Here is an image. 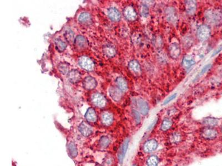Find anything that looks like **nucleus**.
<instances>
[{
    "label": "nucleus",
    "instance_id": "1",
    "mask_svg": "<svg viewBox=\"0 0 222 166\" xmlns=\"http://www.w3.org/2000/svg\"><path fill=\"white\" fill-rule=\"evenodd\" d=\"M197 36L199 39L201 41L207 40L211 36V29L206 24H202L198 28Z\"/></svg>",
    "mask_w": 222,
    "mask_h": 166
},
{
    "label": "nucleus",
    "instance_id": "2",
    "mask_svg": "<svg viewBox=\"0 0 222 166\" xmlns=\"http://www.w3.org/2000/svg\"><path fill=\"white\" fill-rule=\"evenodd\" d=\"M78 63L80 67L88 71H92L95 68L93 62L87 57H82L78 60Z\"/></svg>",
    "mask_w": 222,
    "mask_h": 166
},
{
    "label": "nucleus",
    "instance_id": "3",
    "mask_svg": "<svg viewBox=\"0 0 222 166\" xmlns=\"http://www.w3.org/2000/svg\"><path fill=\"white\" fill-rule=\"evenodd\" d=\"M92 100L96 106L99 107H104L106 104V100L104 97L98 93H96L92 95Z\"/></svg>",
    "mask_w": 222,
    "mask_h": 166
},
{
    "label": "nucleus",
    "instance_id": "4",
    "mask_svg": "<svg viewBox=\"0 0 222 166\" xmlns=\"http://www.w3.org/2000/svg\"><path fill=\"white\" fill-rule=\"evenodd\" d=\"M169 53L172 58L176 59L179 58L180 54V48L177 43H172L169 47Z\"/></svg>",
    "mask_w": 222,
    "mask_h": 166
},
{
    "label": "nucleus",
    "instance_id": "5",
    "mask_svg": "<svg viewBox=\"0 0 222 166\" xmlns=\"http://www.w3.org/2000/svg\"><path fill=\"white\" fill-rule=\"evenodd\" d=\"M202 136L205 139L213 140L217 137L218 132L216 130L211 127H207L203 130Z\"/></svg>",
    "mask_w": 222,
    "mask_h": 166
},
{
    "label": "nucleus",
    "instance_id": "6",
    "mask_svg": "<svg viewBox=\"0 0 222 166\" xmlns=\"http://www.w3.org/2000/svg\"><path fill=\"white\" fill-rule=\"evenodd\" d=\"M123 14L126 18L129 21H134L137 18V13L132 6L126 7L123 11Z\"/></svg>",
    "mask_w": 222,
    "mask_h": 166
},
{
    "label": "nucleus",
    "instance_id": "7",
    "mask_svg": "<svg viewBox=\"0 0 222 166\" xmlns=\"http://www.w3.org/2000/svg\"><path fill=\"white\" fill-rule=\"evenodd\" d=\"M137 105L140 112L143 115H146L149 111V106L148 103L144 100L138 99L137 100Z\"/></svg>",
    "mask_w": 222,
    "mask_h": 166
},
{
    "label": "nucleus",
    "instance_id": "8",
    "mask_svg": "<svg viewBox=\"0 0 222 166\" xmlns=\"http://www.w3.org/2000/svg\"><path fill=\"white\" fill-rule=\"evenodd\" d=\"M158 147V143L155 140H149L144 145V150L146 152H151L155 151Z\"/></svg>",
    "mask_w": 222,
    "mask_h": 166
},
{
    "label": "nucleus",
    "instance_id": "9",
    "mask_svg": "<svg viewBox=\"0 0 222 166\" xmlns=\"http://www.w3.org/2000/svg\"><path fill=\"white\" fill-rule=\"evenodd\" d=\"M83 87L87 90H92L96 88L97 82L95 79L91 77H86L83 80Z\"/></svg>",
    "mask_w": 222,
    "mask_h": 166
},
{
    "label": "nucleus",
    "instance_id": "10",
    "mask_svg": "<svg viewBox=\"0 0 222 166\" xmlns=\"http://www.w3.org/2000/svg\"><path fill=\"white\" fill-rule=\"evenodd\" d=\"M129 139H126L124 143H123L122 147L120 149V151L118 153V160L120 163H122L123 162L124 158L125 157L126 153L127 151L128 147V144H129Z\"/></svg>",
    "mask_w": 222,
    "mask_h": 166
},
{
    "label": "nucleus",
    "instance_id": "11",
    "mask_svg": "<svg viewBox=\"0 0 222 166\" xmlns=\"http://www.w3.org/2000/svg\"><path fill=\"white\" fill-rule=\"evenodd\" d=\"M110 97L113 99L114 101L118 102L122 97V92L120 89L115 87H111L109 90Z\"/></svg>",
    "mask_w": 222,
    "mask_h": 166
},
{
    "label": "nucleus",
    "instance_id": "12",
    "mask_svg": "<svg viewBox=\"0 0 222 166\" xmlns=\"http://www.w3.org/2000/svg\"><path fill=\"white\" fill-rule=\"evenodd\" d=\"M185 10L187 14H193L197 9V3L195 1H185Z\"/></svg>",
    "mask_w": 222,
    "mask_h": 166
},
{
    "label": "nucleus",
    "instance_id": "13",
    "mask_svg": "<svg viewBox=\"0 0 222 166\" xmlns=\"http://www.w3.org/2000/svg\"><path fill=\"white\" fill-rule=\"evenodd\" d=\"M195 63L193 57L190 55H185L183 59L182 65L185 69H188Z\"/></svg>",
    "mask_w": 222,
    "mask_h": 166
},
{
    "label": "nucleus",
    "instance_id": "14",
    "mask_svg": "<svg viewBox=\"0 0 222 166\" xmlns=\"http://www.w3.org/2000/svg\"><path fill=\"white\" fill-rule=\"evenodd\" d=\"M68 78L72 83H77L80 80L81 74L77 70H72L68 74Z\"/></svg>",
    "mask_w": 222,
    "mask_h": 166
},
{
    "label": "nucleus",
    "instance_id": "15",
    "mask_svg": "<svg viewBox=\"0 0 222 166\" xmlns=\"http://www.w3.org/2000/svg\"><path fill=\"white\" fill-rule=\"evenodd\" d=\"M79 130L80 133L85 136H90V135L92 133V127L89 124L85 122H83L80 124L79 127Z\"/></svg>",
    "mask_w": 222,
    "mask_h": 166
},
{
    "label": "nucleus",
    "instance_id": "16",
    "mask_svg": "<svg viewBox=\"0 0 222 166\" xmlns=\"http://www.w3.org/2000/svg\"><path fill=\"white\" fill-rule=\"evenodd\" d=\"M108 15L111 19L114 21H118L121 19V14L117 9L114 7L108 10Z\"/></svg>",
    "mask_w": 222,
    "mask_h": 166
},
{
    "label": "nucleus",
    "instance_id": "17",
    "mask_svg": "<svg viewBox=\"0 0 222 166\" xmlns=\"http://www.w3.org/2000/svg\"><path fill=\"white\" fill-rule=\"evenodd\" d=\"M86 120L91 122H95L97 120V115L95 110L92 108H89L85 114Z\"/></svg>",
    "mask_w": 222,
    "mask_h": 166
},
{
    "label": "nucleus",
    "instance_id": "18",
    "mask_svg": "<svg viewBox=\"0 0 222 166\" xmlns=\"http://www.w3.org/2000/svg\"><path fill=\"white\" fill-rule=\"evenodd\" d=\"M102 122L105 125L109 126L112 124L114 121L113 115L109 112H104L102 115Z\"/></svg>",
    "mask_w": 222,
    "mask_h": 166
},
{
    "label": "nucleus",
    "instance_id": "19",
    "mask_svg": "<svg viewBox=\"0 0 222 166\" xmlns=\"http://www.w3.org/2000/svg\"><path fill=\"white\" fill-rule=\"evenodd\" d=\"M128 67L130 70L136 73H140L141 70V66L137 60H131L128 64Z\"/></svg>",
    "mask_w": 222,
    "mask_h": 166
},
{
    "label": "nucleus",
    "instance_id": "20",
    "mask_svg": "<svg viewBox=\"0 0 222 166\" xmlns=\"http://www.w3.org/2000/svg\"><path fill=\"white\" fill-rule=\"evenodd\" d=\"M75 44L80 48H85L87 46V41L85 37L78 36L75 39Z\"/></svg>",
    "mask_w": 222,
    "mask_h": 166
},
{
    "label": "nucleus",
    "instance_id": "21",
    "mask_svg": "<svg viewBox=\"0 0 222 166\" xmlns=\"http://www.w3.org/2000/svg\"><path fill=\"white\" fill-rule=\"evenodd\" d=\"M166 14L168 20L171 22H175V21H177V16L175 9L173 8H168L167 9Z\"/></svg>",
    "mask_w": 222,
    "mask_h": 166
},
{
    "label": "nucleus",
    "instance_id": "22",
    "mask_svg": "<svg viewBox=\"0 0 222 166\" xmlns=\"http://www.w3.org/2000/svg\"><path fill=\"white\" fill-rule=\"evenodd\" d=\"M116 83L119 89L122 92H126L127 90V84L126 80L122 77H119L116 80Z\"/></svg>",
    "mask_w": 222,
    "mask_h": 166
},
{
    "label": "nucleus",
    "instance_id": "23",
    "mask_svg": "<svg viewBox=\"0 0 222 166\" xmlns=\"http://www.w3.org/2000/svg\"><path fill=\"white\" fill-rule=\"evenodd\" d=\"M219 121L217 119L212 117H208L205 119L203 121L204 124L208 126L209 127H214L218 124Z\"/></svg>",
    "mask_w": 222,
    "mask_h": 166
},
{
    "label": "nucleus",
    "instance_id": "24",
    "mask_svg": "<svg viewBox=\"0 0 222 166\" xmlns=\"http://www.w3.org/2000/svg\"><path fill=\"white\" fill-rule=\"evenodd\" d=\"M104 52L107 56L112 57L116 54V51L114 47L107 45L104 47Z\"/></svg>",
    "mask_w": 222,
    "mask_h": 166
},
{
    "label": "nucleus",
    "instance_id": "25",
    "mask_svg": "<svg viewBox=\"0 0 222 166\" xmlns=\"http://www.w3.org/2000/svg\"><path fill=\"white\" fill-rule=\"evenodd\" d=\"M55 44L57 48V49L60 52H63L64 51L66 48V44L62 41L61 39L57 38L55 39Z\"/></svg>",
    "mask_w": 222,
    "mask_h": 166
},
{
    "label": "nucleus",
    "instance_id": "26",
    "mask_svg": "<svg viewBox=\"0 0 222 166\" xmlns=\"http://www.w3.org/2000/svg\"><path fill=\"white\" fill-rule=\"evenodd\" d=\"M65 37L68 43H72L74 40V33L70 29H67L66 30L64 34Z\"/></svg>",
    "mask_w": 222,
    "mask_h": 166
},
{
    "label": "nucleus",
    "instance_id": "27",
    "mask_svg": "<svg viewBox=\"0 0 222 166\" xmlns=\"http://www.w3.org/2000/svg\"><path fill=\"white\" fill-rule=\"evenodd\" d=\"M158 163L159 159L155 156H152L151 157H149L147 162L148 166H157L158 165Z\"/></svg>",
    "mask_w": 222,
    "mask_h": 166
},
{
    "label": "nucleus",
    "instance_id": "28",
    "mask_svg": "<svg viewBox=\"0 0 222 166\" xmlns=\"http://www.w3.org/2000/svg\"><path fill=\"white\" fill-rule=\"evenodd\" d=\"M91 19L90 14L87 12H83L80 14L78 17V20L80 23H85L88 22Z\"/></svg>",
    "mask_w": 222,
    "mask_h": 166
},
{
    "label": "nucleus",
    "instance_id": "29",
    "mask_svg": "<svg viewBox=\"0 0 222 166\" xmlns=\"http://www.w3.org/2000/svg\"><path fill=\"white\" fill-rule=\"evenodd\" d=\"M172 125V122L171 120L166 119L163 120L162 125H161V129L163 131H167L168 129H170V127Z\"/></svg>",
    "mask_w": 222,
    "mask_h": 166
},
{
    "label": "nucleus",
    "instance_id": "30",
    "mask_svg": "<svg viewBox=\"0 0 222 166\" xmlns=\"http://www.w3.org/2000/svg\"><path fill=\"white\" fill-rule=\"evenodd\" d=\"M110 140L106 136H103L100 139L99 143L101 147H107L108 146L110 143Z\"/></svg>",
    "mask_w": 222,
    "mask_h": 166
},
{
    "label": "nucleus",
    "instance_id": "31",
    "mask_svg": "<svg viewBox=\"0 0 222 166\" xmlns=\"http://www.w3.org/2000/svg\"><path fill=\"white\" fill-rule=\"evenodd\" d=\"M68 148H69L71 156L73 157H76L77 155L78 152H77V149L76 148V146L75 145V144L73 143H70L68 146Z\"/></svg>",
    "mask_w": 222,
    "mask_h": 166
},
{
    "label": "nucleus",
    "instance_id": "32",
    "mask_svg": "<svg viewBox=\"0 0 222 166\" xmlns=\"http://www.w3.org/2000/svg\"><path fill=\"white\" fill-rule=\"evenodd\" d=\"M141 14L144 17H147L149 15V9L146 5L143 4L141 6Z\"/></svg>",
    "mask_w": 222,
    "mask_h": 166
},
{
    "label": "nucleus",
    "instance_id": "33",
    "mask_svg": "<svg viewBox=\"0 0 222 166\" xmlns=\"http://www.w3.org/2000/svg\"><path fill=\"white\" fill-rule=\"evenodd\" d=\"M211 67H212V65L210 64H208L205 65L203 67V68H202V70L200 72V73L197 75V76L196 77V78H195L194 80H197V79L200 78L202 75H203V74H204V73H205L208 71V70L211 68Z\"/></svg>",
    "mask_w": 222,
    "mask_h": 166
},
{
    "label": "nucleus",
    "instance_id": "34",
    "mask_svg": "<svg viewBox=\"0 0 222 166\" xmlns=\"http://www.w3.org/2000/svg\"><path fill=\"white\" fill-rule=\"evenodd\" d=\"M58 68L60 72L62 74H66L67 73H68V68H69L68 65L67 64H64V63L60 64L58 65Z\"/></svg>",
    "mask_w": 222,
    "mask_h": 166
},
{
    "label": "nucleus",
    "instance_id": "35",
    "mask_svg": "<svg viewBox=\"0 0 222 166\" xmlns=\"http://www.w3.org/2000/svg\"><path fill=\"white\" fill-rule=\"evenodd\" d=\"M133 115H134V117L135 118L136 123L137 124H139L140 122H141V117H140V115H139V112L136 110H133Z\"/></svg>",
    "mask_w": 222,
    "mask_h": 166
},
{
    "label": "nucleus",
    "instance_id": "36",
    "mask_svg": "<svg viewBox=\"0 0 222 166\" xmlns=\"http://www.w3.org/2000/svg\"><path fill=\"white\" fill-rule=\"evenodd\" d=\"M177 93H175V94H173V95H171L170 97H169L168 99H167L165 100V102H163V105H167V104H168V103H169L170 102H171L172 100H173V99H175V98L177 97Z\"/></svg>",
    "mask_w": 222,
    "mask_h": 166
},
{
    "label": "nucleus",
    "instance_id": "37",
    "mask_svg": "<svg viewBox=\"0 0 222 166\" xmlns=\"http://www.w3.org/2000/svg\"><path fill=\"white\" fill-rule=\"evenodd\" d=\"M222 51V45H221V46L219 47V48H218L217 49V50H216V51H214V53H213L212 54V57H214V56H215L216 55H217V54H218L219 52H221V51Z\"/></svg>",
    "mask_w": 222,
    "mask_h": 166
},
{
    "label": "nucleus",
    "instance_id": "38",
    "mask_svg": "<svg viewBox=\"0 0 222 166\" xmlns=\"http://www.w3.org/2000/svg\"><path fill=\"white\" fill-rule=\"evenodd\" d=\"M133 166H136V165H133Z\"/></svg>",
    "mask_w": 222,
    "mask_h": 166
},
{
    "label": "nucleus",
    "instance_id": "39",
    "mask_svg": "<svg viewBox=\"0 0 222 166\" xmlns=\"http://www.w3.org/2000/svg\"></svg>",
    "mask_w": 222,
    "mask_h": 166
}]
</instances>
